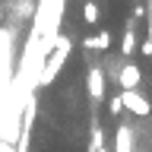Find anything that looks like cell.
Returning a JSON list of instances; mask_svg holds the SVG:
<instances>
[{
	"instance_id": "obj_4",
	"label": "cell",
	"mask_w": 152,
	"mask_h": 152,
	"mask_svg": "<svg viewBox=\"0 0 152 152\" xmlns=\"http://www.w3.org/2000/svg\"><path fill=\"white\" fill-rule=\"evenodd\" d=\"M142 79V70L133 60H127V64H121V70H117V86H121V92H130V89H136Z\"/></svg>"
},
{
	"instance_id": "obj_10",
	"label": "cell",
	"mask_w": 152,
	"mask_h": 152,
	"mask_svg": "<svg viewBox=\"0 0 152 152\" xmlns=\"http://www.w3.org/2000/svg\"><path fill=\"white\" fill-rule=\"evenodd\" d=\"M98 152H108V149H98Z\"/></svg>"
},
{
	"instance_id": "obj_6",
	"label": "cell",
	"mask_w": 152,
	"mask_h": 152,
	"mask_svg": "<svg viewBox=\"0 0 152 152\" xmlns=\"http://www.w3.org/2000/svg\"><path fill=\"white\" fill-rule=\"evenodd\" d=\"M136 19H130L127 22V32H124V41H121V54L124 57H133V51H136Z\"/></svg>"
},
{
	"instance_id": "obj_1",
	"label": "cell",
	"mask_w": 152,
	"mask_h": 152,
	"mask_svg": "<svg viewBox=\"0 0 152 152\" xmlns=\"http://www.w3.org/2000/svg\"><path fill=\"white\" fill-rule=\"evenodd\" d=\"M70 51H73V41H70L66 35H57V48L48 54V64H45V70H41V76H38V83H41V86H48L57 73H60V66L66 64Z\"/></svg>"
},
{
	"instance_id": "obj_7",
	"label": "cell",
	"mask_w": 152,
	"mask_h": 152,
	"mask_svg": "<svg viewBox=\"0 0 152 152\" xmlns=\"http://www.w3.org/2000/svg\"><path fill=\"white\" fill-rule=\"evenodd\" d=\"M104 149V130H102V124H92V140H89V152H98Z\"/></svg>"
},
{
	"instance_id": "obj_9",
	"label": "cell",
	"mask_w": 152,
	"mask_h": 152,
	"mask_svg": "<svg viewBox=\"0 0 152 152\" xmlns=\"http://www.w3.org/2000/svg\"><path fill=\"white\" fill-rule=\"evenodd\" d=\"M108 108H111V114H114V117H117V114L124 111V102H121V92H117V95H114V98H111V104H108Z\"/></svg>"
},
{
	"instance_id": "obj_8",
	"label": "cell",
	"mask_w": 152,
	"mask_h": 152,
	"mask_svg": "<svg viewBox=\"0 0 152 152\" xmlns=\"http://www.w3.org/2000/svg\"><path fill=\"white\" fill-rule=\"evenodd\" d=\"M83 22H86V26H95V22H98V3L89 0V3L83 7Z\"/></svg>"
},
{
	"instance_id": "obj_3",
	"label": "cell",
	"mask_w": 152,
	"mask_h": 152,
	"mask_svg": "<svg viewBox=\"0 0 152 152\" xmlns=\"http://www.w3.org/2000/svg\"><path fill=\"white\" fill-rule=\"evenodd\" d=\"M121 102H124V108L130 114H136V117H149L152 114V104H149V98L142 92H136V89H130V92H121Z\"/></svg>"
},
{
	"instance_id": "obj_5",
	"label": "cell",
	"mask_w": 152,
	"mask_h": 152,
	"mask_svg": "<svg viewBox=\"0 0 152 152\" xmlns=\"http://www.w3.org/2000/svg\"><path fill=\"white\" fill-rule=\"evenodd\" d=\"M111 45H114V35L108 32V28H102L98 35H89V38H83V48H86V51H108Z\"/></svg>"
},
{
	"instance_id": "obj_2",
	"label": "cell",
	"mask_w": 152,
	"mask_h": 152,
	"mask_svg": "<svg viewBox=\"0 0 152 152\" xmlns=\"http://www.w3.org/2000/svg\"><path fill=\"white\" fill-rule=\"evenodd\" d=\"M86 92L92 102H102L104 98V70L102 64H89V73H86Z\"/></svg>"
}]
</instances>
